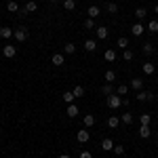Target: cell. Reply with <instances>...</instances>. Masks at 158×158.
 <instances>
[{
  "label": "cell",
  "instance_id": "1",
  "mask_svg": "<svg viewBox=\"0 0 158 158\" xmlns=\"http://www.w3.org/2000/svg\"><path fill=\"white\" fill-rule=\"evenodd\" d=\"M120 106H122V97H120V95L114 93V95H110V97H108V108L110 110H118Z\"/></svg>",
  "mask_w": 158,
  "mask_h": 158
},
{
  "label": "cell",
  "instance_id": "2",
  "mask_svg": "<svg viewBox=\"0 0 158 158\" xmlns=\"http://www.w3.org/2000/svg\"><path fill=\"white\" fill-rule=\"evenodd\" d=\"M76 139H78V143H86L89 139H91V133H89V129H80L78 133H76Z\"/></svg>",
  "mask_w": 158,
  "mask_h": 158
},
{
  "label": "cell",
  "instance_id": "3",
  "mask_svg": "<svg viewBox=\"0 0 158 158\" xmlns=\"http://www.w3.org/2000/svg\"><path fill=\"white\" fill-rule=\"evenodd\" d=\"M143 32H146V27H143V23H141V21H137V23L131 25V34H133L135 38H139Z\"/></svg>",
  "mask_w": 158,
  "mask_h": 158
},
{
  "label": "cell",
  "instance_id": "4",
  "mask_svg": "<svg viewBox=\"0 0 158 158\" xmlns=\"http://www.w3.org/2000/svg\"><path fill=\"white\" fill-rule=\"evenodd\" d=\"M13 36H15L17 42H25L30 34H27V30H25V27H19V30H15V34H13Z\"/></svg>",
  "mask_w": 158,
  "mask_h": 158
},
{
  "label": "cell",
  "instance_id": "5",
  "mask_svg": "<svg viewBox=\"0 0 158 158\" xmlns=\"http://www.w3.org/2000/svg\"><path fill=\"white\" fill-rule=\"evenodd\" d=\"M2 55H4L6 59H13V57L17 55V47H13V44H6V47H2Z\"/></svg>",
  "mask_w": 158,
  "mask_h": 158
},
{
  "label": "cell",
  "instance_id": "6",
  "mask_svg": "<svg viewBox=\"0 0 158 158\" xmlns=\"http://www.w3.org/2000/svg\"><path fill=\"white\" fill-rule=\"evenodd\" d=\"M95 34H97L99 40H106V38H108V34H110V30L106 27V25H99V27H95Z\"/></svg>",
  "mask_w": 158,
  "mask_h": 158
},
{
  "label": "cell",
  "instance_id": "7",
  "mask_svg": "<svg viewBox=\"0 0 158 158\" xmlns=\"http://www.w3.org/2000/svg\"><path fill=\"white\" fill-rule=\"evenodd\" d=\"M137 101H154V95L152 93H146V91H137Z\"/></svg>",
  "mask_w": 158,
  "mask_h": 158
},
{
  "label": "cell",
  "instance_id": "8",
  "mask_svg": "<svg viewBox=\"0 0 158 158\" xmlns=\"http://www.w3.org/2000/svg\"><path fill=\"white\" fill-rule=\"evenodd\" d=\"M51 61H53V65H57V68H59V65L65 63V55H63V53H55V55L51 57Z\"/></svg>",
  "mask_w": 158,
  "mask_h": 158
},
{
  "label": "cell",
  "instance_id": "9",
  "mask_svg": "<svg viewBox=\"0 0 158 158\" xmlns=\"http://www.w3.org/2000/svg\"><path fill=\"white\" fill-rule=\"evenodd\" d=\"M150 135H152V129H150V124H141V127H139V137H141V139H148Z\"/></svg>",
  "mask_w": 158,
  "mask_h": 158
},
{
  "label": "cell",
  "instance_id": "10",
  "mask_svg": "<svg viewBox=\"0 0 158 158\" xmlns=\"http://www.w3.org/2000/svg\"><path fill=\"white\" fill-rule=\"evenodd\" d=\"M101 93H103L106 97H110V95H114V93H116V89L112 86V82H106V85L101 86Z\"/></svg>",
  "mask_w": 158,
  "mask_h": 158
},
{
  "label": "cell",
  "instance_id": "11",
  "mask_svg": "<svg viewBox=\"0 0 158 158\" xmlns=\"http://www.w3.org/2000/svg\"><path fill=\"white\" fill-rule=\"evenodd\" d=\"M85 51L95 53V51H97V42H95V40H91V38H89V40H85Z\"/></svg>",
  "mask_w": 158,
  "mask_h": 158
},
{
  "label": "cell",
  "instance_id": "12",
  "mask_svg": "<svg viewBox=\"0 0 158 158\" xmlns=\"http://www.w3.org/2000/svg\"><path fill=\"white\" fill-rule=\"evenodd\" d=\"M129 86H131V89H135V91H141V86H143V80H141V78H131Z\"/></svg>",
  "mask_w": 158,
  "mask_h": 158
},
{
  "label": "cell",
  "instance_id": "13",
  "mask_svg": "<svg viewBox=\"0 0 158 158\" xmlns=\"http://www.w3.org/2000/svg\"><path fill=\"white\" fill-rule=\"evenodd\" d=\"M36 9H38L36 2H34V0H27V2H25V6H23V13H34Z\"/></svg>",
  "mask_w": 158,
  "mask_h": 158
},
{
  "label": "cell",
  "instance_id": "14",
  "mask_svg": "<svg viewBox=\"0 0 158 158\" xmlns=\"http://www.w3.org/2000/svg\"><path fill=\"white\" fill-rule=\"evenodd\" d=\"M133 120H135V116L131 114V112H124V114L120 116V122H122V124H131Z\"/></svg>",
  "mask_w": 158,
  "mask_h": 158
},
{
  "label": "cell",
  "instance_id": "15",
  "mask_svg": "<svg viewBox=\"0 0 158 158\" xmlns=\"http://www.w3.org/2000/svg\"><path fill=\"white\" fill-rule=\"evenodd\" d=\"M74 53H76V44H74V42L63 44V55H74Z\"/></svg>",
  "mask_w": 158,
  "mask_h": 158
},
{
  "label": "cell",
  "instance_id": "16",
  "mask_svg": "<svg viewBox=\"0 0 158 158\" xmlns=\"http://www.w3.org/2000/svg\"><path fill=\"white\" fill-rule=\"evenodd\" d=\"M101 150H103V152H110V150H114V141H112V139H103V141H101Z\"/></svg>",
  "mask_w": 158,
  "mask_h": 158
},
{
  "label": "cell",
  "instance_id": "17",
  "mask_svg": "<svg viewBox=\"0 0 158 158\" xmlns=\"http://www.w3.org/2000/svg\"><path fill=\"white\" fill-rule=\"evenodd\" d=\"M103 59L110 61V63H112V61H116V51H114V49H108L106 53H103Z\"/></svg>",
  "mask_w": 158,
  "mask_h": 158
},
{
  "label": "cell",
  "instance_id": "18",
  "mask_svg": "<svg viewBox=\"0 0 158 158\" xmlns=\"http://www.w3.org/2000/svg\"><path fill=\"white\" fill-rule=\"evenodd\" d=\"M141 70H143V74H146V76H150V74H154V70H156V68H154V63H150V61H148V63H143V65H141Z\"/></svg>",
  "mask_w": 158,
  "mask_h": 158
},
{
  "label": "cell",
  "instance_id": "19",
  "mask_svg": "<svg viewBox=\"0 0 158 158\" xmlns=\"http://www.w3.org/2000/svg\"><path fill=\"white\" fill-rule=\"evenodd\" d=\"M127 93H129V85H118V86H116V95L127 97Z\"/></svg>",
  "mask_w": 158,
  "mask_h": 158
},
{
  "label": "cell",
  "instance_id": "20",
  "mask_svg": "<svg viewBox=\"0 0 158 158\" xmlns=\"http://www.w3.org/2000/svg\"><path fill=\"white\" fill-rule=\"evenodd\" d=\"M82 122H85V127H86V129H91V127L95 124V116H93V114H86L85 118H82Z\"/></svg>",
  "mask_w": 158,
  "mask_h": 158
},
{
  "label": "cell",
  "instance_id": "21",
  "mask_svg": "<svg viewBox=\"0 0 158 158\" xmlns=\"http://www.w3.org/2000/svg\"><path fill=\"white\" fill-rule=\"evenodd\" d=\"M89 17H91V19H95V17H99V15H101V11H99V6H95V4H93V6H89Z\"/></svg>",
  "mask_w": 158,
  "mask_h": 158
},
{
  "label": "cell",
  "instance_id": "22",
  "mask_svg": "<svg viewBox=\"0 0 158 158\" xmlns=\"http://www.w3.org/2000/svg\"><path fill=\"white\" fill-rule=\"evenodd\" d=\"M61 99H63V101H65V103H68V106H70V103H74V93L72 91H65V93H63V95H61Z\"/></svg>",
  "mask_w": 158,
  "mask_h": 158
},
{
  "label": "cell",
  "instance_id": "23",
  "mask_svg": "<svg viewBox=\"0 0 158 158\" xmlns=\"http://www.w3.org/2000/svg\"><path fill=\"white\" fill-rule=\"evenodd\" d=\"M13 34H15V32H13L11 27H0V38H6V40H9Z\"/></svg>",
  "mask_w": 158,
  "mask_h": 158
},
{
  "label": "cell",
  "instance_id": "24",
  "mask_svg": "<svg viewBox=\"0 0 158 158\" xmlns=\"http://www.w3.org/2000/svg\"><path fill=\"white\" fill-rule=\"evenodd\" d=\"M118 124H120V118H118V116H110L108 118V127L110 129H116Z\"/></svg>",
  "mask_w": 158,
  "mask_h": 158
},
{
  "label": "cell",
  "instance_id": "25",
  "mask_svg": "<svg viewBox=\"0 0 158 158\" xmlns=\"http://www.w3.org/2000/svg\"><path fill=\"white\" fill-rule=\"evenodd\" d=\"M68 116H70V118H76V116H78V106L70 103V106H68Z\"/></svg>",
  "mask_w": 158,
  "mask_h": 158
},
{
  "label": "cell",
  "instance_id": "26",
  "mask_svg": "<svg viewBox=\"0 0 158 158\" xmlns=\"http://www.w3.org/2000/svg\"><path fill=\"white\" fill-rule=\"evenodd\" d=\"M146 15H148V11L143 9V6H139V9H135V17L141 21V19H146Z\"/></svg>",
  "mask_w": 158,
  "mask_h": 158
},
{
  "label": "cell",
  "instance_id": "27",
  "mask_svg": "<svg viewBox=\"0 0 158 158\" xmlns=\"http://www.w3.org/2000/svg\"><path fill=\"white\" fill-rule=\"evenodd\" d=\"M6 11H9V13H17V11H19V4L13 2V0H9V2H6Z\"/></svg>",
  "mask_w": 158,
  "mask_h": 158
},
{
  "label": "cell",
  "instance_id": "28",
  "mask_svg": "<svg viewBox=\"0 0 158 158\" xmlns=\"http://www.w3.org/2000/svg\"><path fill=\"white\" fill-rule=\"evenodd\" d=\"M103 78H106V82H114L116 80V72L114 70H106V76Z\"/></svg>",
  "mask_w": 158,
  "mask_h": 158
},
{
  "label": "cell",
  "instance_id": "29",
  "mask_svg": "<svg viewBox=\"0 0 158 158\" xmlns=\"http://www.w3.org/2000/svg\"><path fill=\"white\" fill-rule=\"evenodd\" d=\"M141 51H143V55H152V53H154V44H152V42H146V44L141 47Z\"/></svg>",
  "mask_w": 158,
  "mask_h": 158
},
{
  "label": "cell",
  "instance_id": "30",
  "mask_svg": "<svg viewBox=\"0 0 158 158\" xmlns=\"http://www.w3.org/2000/svg\"><path fill=\"white\" fill-rule=\"evenodd\" d=\"M148 30H150L152 34H158V19H152V21L148 23Z\"/></svg>",
  "mask_w": 158,
  "mask_h": 158
},
{
  "label": "cell",
  "instance_id": "31",
  "mask_svg": "<svg viewBox=\"0 0 158 158\" xmlns=\"http://www.w3.org/2000/svg\"><path fill=\"white\" fill-rule=\"evenodd\" d=\"M63 9L65 11H74L76 9V0H63Z\"/></svg>",
  "mask_w": 158,
  "mask_h": 158
},
{
  "label": "cell",
  "instance_id": "32",
  "mask_svg": "<svg viewBox=\"0 0 158 158\" xmlns=\"http://www.w3.org/2000/svg\"><path fill=\"white\" fill-rule=\"evenodd\" d=\"M133 57H135V53L131 49H124V51H122V59H124V61H131Z\"/></svg>",
  "mask_w": 158,
  "mask_h": 158
},
{
  "label": "cell",
  "instance_id": "33",
  "mask_svg": "<svg viewBox=\"0 0 158 158\" xmlns=\"http://www.w3.org/2000/svg\"><path fill=\"white\" fill-rule=\"evenodd\" d=\"M116 44H118V47H120L122 51H124V49H129V38L120 36V38H118V42H116Z\"/></svg>",
  "mask_w": 158,
  "mask_h": 158
},
{
  "label": "cell",
  "instance_id": "34",
  "mask_svg": "<svg viewBox=\"0 0 158 158\" xmlns=\"http://www.w3.org/2000/svg\"><path fill=\"white\" fill-rule=\"evenodd\" d=\"M106 11L112 13V15H114V13H118V4H116V2H108V4H106Z\"/></svg>",
  "mask_w": 158,
  "mask_h": 158
},
{
  "label": "cell",
  "instance_id": "35",
  "mask_svg": "<svg viewBox=\"0 0 158 158\" xmlns=\"http://www.w3.org/2000/svg\"><path fill=\"white\" fill-rule=\"evenodd\" d=\"M74 97H82V95H85V86H80V85H76L74 86Z\"/></svg>",
  "mask_w": 158,
  "mask_h": 158
},
{
  "label": "cell",
  "instance_id": "36",
  "mask_svg": "<svg viewBox=\"0 0 158 158\" xmlns=\"http://www.w3.org/2000/svg\"><path fill=\"white\" fill-rule=\"evenodd\" d=\"M139 122H141V124H150V122H152L150 114H141V116H139Z\"/></svg>",
  "mask_w": 158,
  "mask_h": 158
},
{
  "label": "cell",
  "instance_id": "37",
  "mask_svg": "<svg viewBox=\"0 0 158 158\" xmlns=\"http://www.w3.org/2000/svg\"><path fill=\"white\" fill-rule=\"evenodd\" d=\"M85 27H86V30H95V19H91V17H89V19L85 21Z\"/></svg>",
  "mask_w": 158,
  "mask_h": 158
},
{
  "label": "cell",
  "instance_id": "38",
  "mask_svg": "<svg viewBox=\"0 0 158 158\" xmlns=\"http://www.w3.org/2000/svg\"><path fill=\"white\" fill-rule=\"evenodd\" d=\"M112 152H114V154H118V156H122V154H124V146H114Z\"/></svg>",
  "mask_w": 158,
  "mask_h": 158
},
{
  "label": "cell",
  "instance_id": "39",
  "mask_svg": "<svg viewBox=\"0 0 158 158\" xmlns=\"http://www.w3.org/2000/svg\"><path fill=\"white\" fill-rule=\"evenodd\" d=\"M80 158H93V154H91L89 150H82V152H80Z\"/></svg>",
  "mask_w": 158,
  "mask_h": 158
},
{
  "label": "cell",
  "instance_id": "40",
  "mask_svg": "<svg viewBox=\"0 0 158 158\" xmlns=\"http://www.w3.org/2000/svg\"><path fill=\"white\" fill-rule=\"evenodd\" d=\"M59 158H70V156H68V154H61V156Z\"/></svg>",
  "mask_w": 158,
  "mask_h": 158
},
{
  "label": "cell",
  "instance_id": "41",
  "mask_svg": "<svg viewBox=\"0 0 158 158\" xmlns=\"http://www.w3.org/2000/svg\"><path fill=\"white\" fill-rule=\"evenodd\" d=\"M154 13H156V15H158V4H156V6H154Z\"/></svg>",
  "mask_w": 158,
  "mask_h": 158
},
{
  "label": "cell",
  "instance_id": "42",
  "mask_svg": "<svg viewBox=\"0 0 158 158\" xmlns=\"http://www.w3.org/2000/svg\"><path fill=\"white\" fill-rule=\"evenodd\" d=\"M51 2H63V0H51Z\"/></svg>",
  "mask_w": 158,
  "mask_h": 158
},
{
  "label": "cell",
  "instance_id": "43",
  "mask_svg": "<svg viewBox=\"0 0 158 158\" xmlns=\"http://www.w3.org/2000/svg\"><path fill=\"white\" fill-rule=\"evenodd\" d=\"M0 135H2V129H0Z\"/></svg>",
  "mask_w": 158,
  "mask_h": 158
},
{
  "label": "cell",
  "instance_id": "44",
  "mask_svg": "<svg viewBox=\"0 0 158 158\" xmlns=\"http://www.w3.org/2000/svg\"><path fill=\"white\" fill-rule=\"evenodd\" d=\"M156 82H158V78H156Z\"/></svg>",
  "mask_w": 158,
  "mask_h": 158
}]
</instances>
